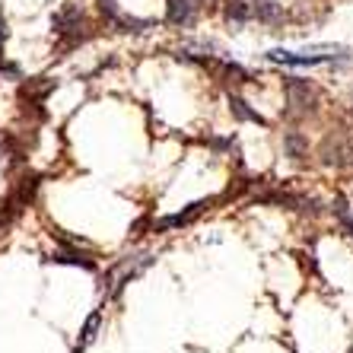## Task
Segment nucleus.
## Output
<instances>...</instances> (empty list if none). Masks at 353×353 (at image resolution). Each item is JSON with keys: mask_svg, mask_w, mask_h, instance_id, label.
Listing matches in <instances>:
<instances>
[{"mask_svg": "<svg viewBox=\"0 0 353 353\" xmlns=\"http://www.w3.org/2000/svg\"><path fill=\"white\" fill-rule=\"evenodd\" d=\"M248 7H252V17H255V23H280L283 19V10H280L277 0H245Z\"/></svg>", "mask_w": 353, "mask_h": 353, "instance_id": "7", "label": "nucleus"}, {"mask_svg": "<svg viewBox=\"0 0 353 353\" xmlns=\"http://www.w3.org/2000/svg\"><path fill=\"white\" fill-rule=\"evenodd\" d=\"M204 207H210V201H194L188 210H181V214H172V216H163V220L153 223V232H165V230H179V226H188V223H194V216L201 214Z\"/></svg>", "mask_w": 353, "mask_h": 353, "instance_id": "3", "label": "nucleus"}, {"mask_svg": "<svg viewBox=\"0 0 353 353\" xmlns=\"http://www.w3.org/2000/svg\"><path fill=\"white\" fill-rule=\"evenodd\" d=\"M287 96H290V115H305L315 108V90L299 77H290L287 80Z\"/></svg>", "mask_w": 353, "mask_h": 353, "instance_id": "2", "label": "nucleus"}, {"mask_svg": "<svg viewBox=\"0 0 353 353\" xmlns=\"http://www.w3.org/2000/svg\"><path fill=\"white\" fill-rule=\"evenodd\" d=\"M347 58H350V51L344 45H305L299 51H290V48L268 51V61L283 67H315V64H331V61H347Z\"/></svg>", "mask_w": 353, "mask_h": 353, "instance_id": "1", "label": "nucleus"}, {"mask_svg": "<svg viewBox=\"0 0 353 353\" xmlns=\"http://www.w3.org/2000/svg\"><path fill=\"white\" fill-rule=\"evenodd\" d=\"M283 143H287L290 157H293V159H303V153H305V150H303V137H299V134H296V131H290L287 137H283Z\"/></svg>", "mask_w": 353, "mask_h": 353, "instance_id": "10", "label": "nucleus"}, {"mask_svg": "<svg viewBox=\"0 0 353 353\" xmlns=\"http://www.w3.org/2000/svg\"><path fill=\"white\" fill-rule=\"evenodd\" d=\"M3 39H7V23H3V17H0V45H3Z\"/></svg>", "mask_w": 353, "mask_h": 353, "instance_id": "12", "label": "nucleus"}, {"mask_svg": "<svg viewBox=\"0 0 353 353\" xmlns=\"http://www.w3.org/2000/svg\"><path fill=\"white\" fill-rule=\"evenodd\" d=\"M99 321H102V315H99V312H92L90 319H86V325H83V337H80V347H86V344H92V341H96Z\"/></svg>", "mask_w": 353, "mask_h": 353, "instance_id": "9", "label": "nucleus"}, {"mask_svg": "<svg viewBox=\"0 0 353 353\" xmlns=\"http://www.w3.org/2000/svg\"><path fill=\"white\" fill-rule=\"evenodd\" d=\"M80 26H83V17H80V10L77 7H64L58 17H54V32L64 35V39L70 35V41L80 39V32H74V29H80Z\"/></svg>", "mask_w": 353, "mask_h": 353, "instance_id": "6", "label": "nucleus"}, {"mask_svg": "<svg viewBox=\"0 0 353 353\" xmlns=\"http://www.w3.org/2000/svg\"><path fill=\"white\" fill-rule=\"evenodd\" d=\"M54 261L58 264H83V268H90V271L96 268L92 261H86V258H80V255H54Z\"/></svg>", "mask_w": 353, "mask_h": 353, "instance_id": "11", "label": "nucleus"}, {"mask_svg": "<svg viewBox=\"0 0 353 353\" xmlns=\"http://www.w3.org/2000/svg\"><path fill=\"white\" fill-rule=\"evenodd\" d=\"M197 10H201V0H169V23L188 29L197 19Z\"/></svg>", "mask_w": 353, "mask_h": 353, "instance_id": "4", "label": "nucleus"}, {"mask_svg": "<svg viewBox=\"0 0 353 353\" xmlns=\"http://www.w3.org/2000/svg\"><path fill=\"white\" fill-rule=\"evenodd\" d=\"M99 7H102V13H105L108 19L115 26H121V29H134V32H140V29H147V19H134V17H128L121 7H118L115 0H99Z\"/></svg>", "mask_w": 353, "mask_h": 353, "instance_id": "5", "label": "nucleus"}, {"mask_svg": "<svg viewBox=\"0 0 353 353\" xmlns=\"http://www.w3.org/2000/svg\"><path fill=\"white\" fill-rule=\"evenodd\" d=\"M230 102H232V112H236V115L242 118V121H255V124H264V118L258 115V112H252V108H248V105H245V102H242V99H239V96H232Z\"/></svg>", "mask_w": 353, "mask_h": 353, "instance_id": "8", "label": "nucleus"}]
</instances>
